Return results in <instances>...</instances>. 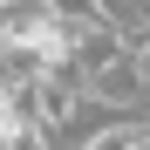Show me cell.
I'll return each mask as SVG.
<instances>
[{
	"mask_svg": "<svg viewBox=\"0 0 150 150\" xmlns=\"http://www.w3.org/2000/svg\"><path fill=\"white\" fill-rule=\"evenodd\" d=\"M82 89L103 96V103H123V109H143V48H116L96 68H82Z\"/></svg>",
	"mask_w": 150,
	"mask_h": 150,
	"instance_id": "cell-1",
	"label": "cell"
}]
</instances>
